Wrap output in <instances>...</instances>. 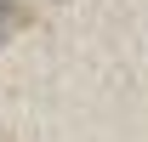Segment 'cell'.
Returning <instances> with one entry per match:
<instances>
[{
    "mask_svg": "<svg viewBox=\"0 0 148 142\" xmlns=\"http://www.w3.org/2000/svg\"><path fill=\"white\" fill-rule=\"evenodd\" d=\"M23 23H29V12H23V6H6V0H0V40H12L23 29Z\"/></svg>",
    "mask_w": 148,
    "mask_h": 142,
    "instance_id": "obj_1",
    "label": "cell"
}]
</instances>
